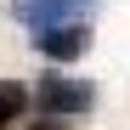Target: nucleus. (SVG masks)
<instances>
[{"label":"nucleus","mask_w":130,"mask_h":130,"mask_svg":"<svg viewBox=\"0 0 130 130\" xmlns=\"http://www.w3.org/2000/svg\"><path fill=\"white\" fill-rule=\"evenodd\" d=\"M34 130H68V119H57V113H45V119H40Z\"/></svg>","instance_id":"5"},{"label":"nucleus","mask_w":130,"mask_h":130,"mask_svg":"<svg viewBox=\"0 0 130 130\" xmlns=\"http://www.w3.org/2000/svg\"><path fill=\"white\" fill-rule=\"evenodd\" d=\"M96 11H102V0H11V17L28 34L51 28V23H91Z\"/></svg>","instance_id":"2"},{"label":"nucleus","mask_w":130,"mask_h":130,"mask_svg":"<svg viewBox=\"0 0 130 130\" xmlns=\"http://www.w3.org/2000/svg\"><path fill=\"white\" fill-rule=\"evenodd\" d=\"M28 45L40 57H51V62H74L91 51V23H51V28H34Z\"/></svg>","instance_id":"3"},{"label":"nucleus","mask_w":130,"mask_h":130,"mask_svg":"<svg viewBox=\"0 0 130 130\" xmlns=\"http://www.w3.org/2000/svg\"><path fill=\"white\" fill-rule=\"evenodd\" d=\"M23 107H28V85L23 79H0V130H11Z\"/></svg>","instance_id":"4"},{"label":"nucleus","mask_w":130,"mask_h":130,"mask_svg":"<svg viewBox=\"0 0 130 130\" xmlns=\"http://www.w3.org/2000/svg\"><path fill=\"white\" fill-rule=\"evenodd\" d=\"M34 107L40 113H57V119H79L96 107V85L91 79H68V74H45L34 85Z\"/></svg>","instance_id":"1"}]
</instances>
